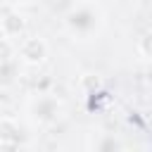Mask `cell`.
<instances>
[{"label":"cell","instance_id":"cell-2","mask_svg":"<svg viewBox=\"0 0 152 152\" xmlns=\"http://www.w3.org/2000/svg\"><path fill=\"white\" fill-rule=\"evenodd\" d=\"M43 55H45V45H43L38 38L26 40V43H24V48H21V57H24V59H28V62H40V59H43Z\"/></svg>","mask_w":152,"mask_h":152},{"label":"cell","instance_id":"cell-1","mask_svg":"<svg viewBox=\"0 0 152 152\" xmlns=\"http://www.w3.org/2000/svg\"><path fill=\"white\" fill-rule=\"evenodd\" d=\"M69 26L74 31H78V33H86L88 28L95 26V14L90 10H86V7H81V10H76V12L69 14Z\"/></svg>","mask_w":152,"mask_h":152}]
</instances>
